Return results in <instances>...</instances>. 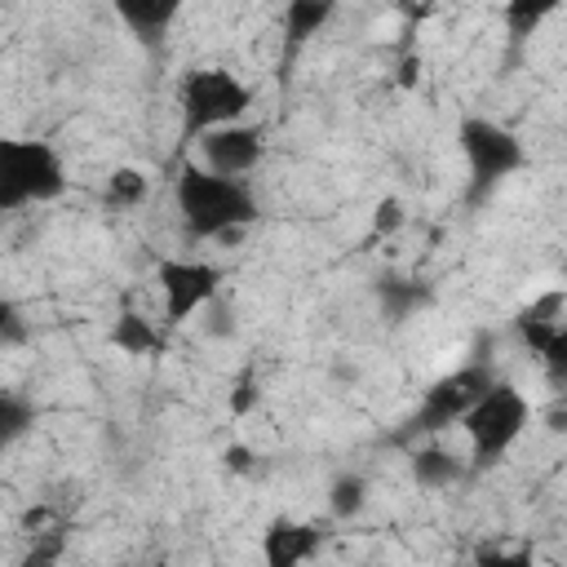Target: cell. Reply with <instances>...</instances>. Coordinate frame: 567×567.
<instances>
[{"label":"cell","mask_w":567,"mask_h":567,"mask_svg":"<svg viewBox=\"0 0 567 567\" xmlns=\"http://www.w3.org/2000/svg\"><path fill=\"white\" fill-rule=\"evenodd\" d=\"M22 337V315H18V306L0 292V341H18Z\"/></svg>","instance_id":"cb8c5ba5"},{"label":"cell","mask_w":567,"mask_h":567,"mask_svg":"<svg viewBox=\"0 0 567 567\" xmlns=\"http://www.w3.org/2000/svg\"><path fill=\"white\" fill-rule=\"evenodd\" d=\"M474 567H536L532 549H501V545H483L474 554Z\"/></svg>","instance_id":"603a6c76"},{"label":"cell","mask_w":567,"mask_h":567,"mask_svg":"<svg viewBox=\"0 0 567 567\" xmlns=\"http://www.w3.org/2000/svg\"><path fill=\"white\" fill-rule=\"evenodd\" d=\"M177 13H182L177 0H120L115 4V18L128 27V35H137L151 49L168 35V27L177 22Z\"/></svg>","instance_id":"8fae6325"},{"label":"cell","mask_w":567,"mask_h":567,"mask_svg":"<svg viewBox=\"0 0 567 567\" xmlns=\"http://www.w3.org/2000/svg\"><path fill=\"white\" fill-rule=\"evenodd\" d=\"M106 341H111L120 354H137V359L159 350V332H155V323H151V319H142L137 310H120V319L111 323Z\"/></svg>","instance_id":"5bb4252c"},{"label":"cell","mask_w":567,"mask_h":567,"mask_svg":"<svg viewBox=\"0 0 567 567\" xmlns=\"http://www.w3.org/2000/svg\"><path fill=\"white\" fill-rule=\"evenodd\" d=\"M328 540V532L319 523H306V518H288V514H275L261 532V563L266 567H301L306 558L319 554V545Z\"/></svg>","instance_id":"30bf717a"},{"label":"cell","mask_w":567,"mask_h":567,"mask_svg":"<svg viewBox=\"0 0 567 567\" xmlns=\"http://www.w3.org/2000/svg\"><path fill=\"white\" fill-rule=\"evenodd\" d=\"M456 142H461V155L470 164V190H465L470 204H483L527 159L523 155V142L505 124H492V120H478V115L456 128Z\"/></svg>","instance_id":"5b68a950"},{"label":"cell","mask_w":567,"mask_h":567,"mask_svg":"<svg viewBox=\"0 0 567 567\" xmlns=\"http://www.w3.org/2000/svg\"><path fill=\"white\" fill-rule=\"evenodd\" d=\"M363 505H368V478H363V474H341V478L328 487V509H332V518H354Z\"/></svg>","instance_id":"e0dca14e"},{"label":"cell","mask_w":567,"mask_h":567,"mask_svg":"<svg viewBox=\"0 0 567 567\" xmlns=\"http://www.w3.org/2000/svg\"><path fill=\"white\" fill-rule=\"evenodd\" d=\"M159 292H164V319L177 328V323H190V315H199L208 301H217L221 292V266L213 261H190V257H164L159 270Z\"/></svg>","instance_id":"52a82bcc"},{"label":"cell","mask_w":567,"mask_h":567,"mask_svg":"<svg viewBox=\"0 0 567 567\" xmlns=\"http://www.w3.org/2000/svg\"><path fill=\"white\" fill-rule=\"evenodd\" d=\"M177 106H182V137L199 142L213 128L239 124L244 111L252 106V89L239 75H230L226 66H195L182 75Z\"/></svg>","instance_id":"3957f363"},{"label":"cell","mask_w":567,"mask_h":567,"mask_svg":"<svg viewBox=\"0 0 567 567\" xmlns=\"http://www.w3.org/2000/svg\"><path fill=\"white\" fill-rule=\"evenodd\" d=\"M492 381H496V372H492L487 363H465V368L439 377V381L425 390V399H421V408H416V416H412L408 425H412L416 434H439V430L456 425V421L478 403V394H483Z\"/></svg>","instance_id":"8992f818"},{"label":"cell","mask_w":567,"mask_h":567,"mask_svg":"<svg viewBox=\"0 0 567 567\" xmlns=\"http://www.w3.org/2000/svg\"><path fill=\"white\" fill-rule=\"evenodd\" d=\"M461 474H465V465L447 447L425 443V447L412 452V478H416V487H452Z\"/></svg>","instance_id":"4fadbf2b"},{"label":"cell","mask_w":567,"mask_h":567,"mask_svg":"<svg viewBox=\"0 0 567 567\" xmlns=\"http://www.w3.org/2000/svg\"><path fill=\"white\" fill-rule=\"evenodd\" d=\"M554 9H558V0H514V4H505V27H509V35H532Z\"/></svg>","instance_id":"d6986e66"},{"label":"cell","mask_w":567,"mask_h":567,"mask_svg":"<svg viewBox=\"0 0 567 567\" xmlns=\"http://www.w3.org/2000/svg\"><path fill=\"white\" fill-rule=\"evenodd\" d=\"M328 18H332V0H292L284 9V35H288V44L292 49L306 44L310 35H319L328 27Z\"/></svg>","instance_id":"9a60e30c"},{"label":"cell","mask_w":567,"mask_h":567,"mask_svg":"<svg viewBox=\"0 0 567 567\" xmlns=\"http://www.w3.org/2000/svg\"><path fill=\"white\" fill-rule=\"evenodd\" d=\"M66 190L62 155L40 137H0V213L49 204Z\"/></svg>","instance_id":"7a4b0ae2"},{"label":"cell","mask_w":567,"mask_h":567,"mask_svg":"<svg viewBox=\"0 0 567 567\" xmlns=\"http://www.w3.org/2000/svg\"><path fill=\"white\" fill-rule=\"evenodd\" d=\"M403 221H408V208H403V199H399V195H385V199H377V213H372V239H385V235H394Z\"/></svg>","instance_id":"44dd1931"},{"label":"cell","mask_w":567,"mask_h":567,"mask_svg":"<svg viewBox=\"0 0 567 567\" xmlns=\"http://www.w3.org/2000/svg\"><path fill=\"white\" fill-rule=\"evenodd\" d=\"M226 470H230V474H252V470H257V452L244 447V443L226 447Z\"/></svg>","instance_id":"d4e9b609"},{"label":"cell","mask_w":567,"mask_h":567,"mask_svg":"<svg viewBox=\"0 0 567 567\" xmlns=\"http://www.w3.org/2000/svg\"><path fill=\"white\" fill-rule=\"evenodd\" d=\"M146 190H151V182H146V173L142 168H115L111 177H106V204H115V208H133V204H142L146 199Z\"/></svg>","instance_id":"ac0fdd59"},{"label":"cell","mask_w":567,"mask_h":567,"mask_svg":"<svg viewBox=\"0 0 567 567\" xmlns=\"http://www.w3.org/2000/svg\"><path fill=\"white\" fill-rule=\"evenodd\" d=\"M62 549H66V532L62 527H44V532H35V545L27 549L22 567H53L62 558Z\"/></svg>","instance_id":"ffe728a7"},{"label":"cell","mask_w":567,"mask_h":567,"mask_svg":"<svg viewBox=\"0 0 567 567\" xmlns=\"http://www.w3.org/2000/svg\"><path fill=\"white\" fill-rule=\"evenodd\" d=\"M514 328H518L523 346H527L532 354H540V363L549 368V377H554V381H563V377H567V323H563V292L554 288V292L536 297L532 306H523V310L514 315Z\"/></svg>","instance_id":"ba28073f"},{"label":"cell","mask_w":567,"mask_h":567,"mask_svg":"<svg viewBox=\"0 0 567 567\" xmlns=\"http://www.w3.org/2000/svg\"><path fill=\"white\" fill-rule=\"evenodd\" d=\"M35 403L27 399V394H18V390H0V452H9L18 439H27L31 434V425H35Z\"/></svg>","instance_id":"2e32d148"},{"label":"cell","mask_w":567,"mask_h":567,"mask_svg":"<svg viewBox=\"0 0 567 567\" xmlns=\"http://www.w3.org/2000/svg\"><path fill=\"white\" fill-rule=\"evenodd\" d=\"M177 213H182L186 235L217 239L239 226H252L261 208H257V195L248 190V182L217 177V173L199 168L195 159H186L177 168Z\"/></svg>","instance_id":"6da1fadb"},{"label":"cell","mask_w":567,"mask_h":567,"mask_svg":"<svg viewBox=\"0 0 567 567\" xmlns=\"http://www.w3.org/2000/svg\"><path fill=\"white\" fill-rule=\"evenodd\" d=\"M377 297H381L385 319H390V323H403V319H408L416 306H425V301H430V288H425L421 279L385 275V279H377Z\"/></svg>","instance_id":"7c38bea8"},{"label":"cell","mask_w":567,"mask_h":567,"mask_svg":"<svg viewBox=\"0 0 567 567\" xmlns=\"http://www.w3.org/2000/svg\"><path fill=\"white\" fill-rule=\"evenodd\" d=\"M261 408V381L252 372H239L230 385V416H248Z\"/></svg>","instance_id":"7402d4cb"},{"label":"cell","mask_w":567,"mask_h":567,"mask_svg":"<svg viewBox=\"0 0 567 567\" xmlns=\"http://www.w3.org/2000/svg\"><path fill=\"white\" fill-rule=\"evenodd\" d=\"M527 421H532V403L523 399V390H514L509 381H492L478 394V403L461 416V430L470 439L474 465H496L518 443Z\"/></svg>","instance_id":"277c9868"},{"label":"cell","mask_w":567,"mask_h":567,"mask_svg":"<svg viewBox=\"0 0 567 567\" xmlns=\"http://www.w3.org/2000/svg\"><path fill=\"white\" fill-rule=\"evenodd\" d=\"M266 155V133L257 124H226L199 137V168L217 173V177H235L244 182Z\"/></svg>","instance_id":"9c48e42d"}]
</instances>
